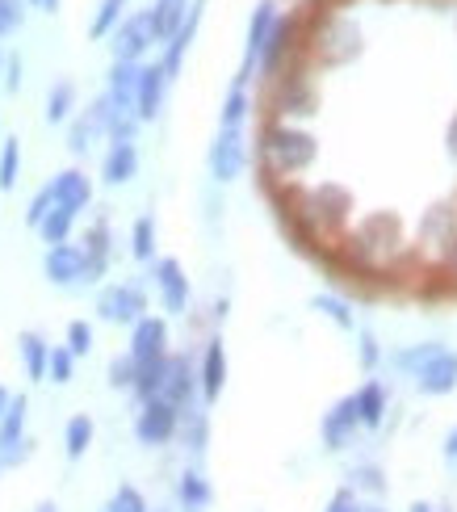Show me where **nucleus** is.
Masks as SVG:
<instances>
[{
  "instance_id": "nucleus-13",
  "label": "nucleus",
  "mask_w": 457,
  "mask_h": 512,
  "mask_svg": "<svg viewBox=\"0 0 457 512\" xmlns=\"http://www.w3.org/2000/svg\"><path fill=\"white\" fill-rule=\"evenodd\" d=\"M202 9H206V0H193V5H189V13H185V21H181V30L168 38V51H164V59H160V68H164L168 84L177 80V72H181V63H185V51H189V42H193V34H198Z\"/></svg>"
},
{
  "instance_id": "nucleus-11",
  "label": "nucleus",
  "mask_w": 457,
  "mask_h": 512,
  "mask_svg": "<svg viewBox=\"0 0 457 512\" xmlns=\"http://www.w3.org/2000/svg\"><path fill=\"white\" fill-rule=\"evenodd\" d=\"M130 357L135 361L168 357V324L160 315H143L139 324H130Z\"/></svg>"
},
{
  "instance_id": "nucleus-58",
  "label": "nucleus",
  "mask_w": 457,
  "mask_h": 512,
  "mask_svg": "<svg viewBox=\"0 0 457 512\" xmlns=\"http://www.w3.org/2000/svg\"><path fill=\"white\" fill-rule=\"evenodd\" d=\"M453 261H457V248H453Z\"/></svg>"
},
{
  "instance_id": "nucleus-35",
  "label": "nucleus",
  "mask_w": 457,
  "mask_h": 512,
  "mask_svg": "<svg viewBox=\"0 0 457 512\" xmlns=\"http://www.w3.org/2000/svg\"><path fill=\"white\" fill-rule=\"evenodd\" d=\"M122 13H126V0H101V5H97V17H93V26H89V34H93V38L114 34V30H118V21H122Z\"/></svg>"
},
{
  "instance_id": "nucleus-49",
  "label": "nucleus",
  "mask_w": 457,
  "mask_h": 512,
  "mask_svg": "<svg viewBox=\"0 0 457 512\" xmlns=\"http://www.w3.org/2000/svg\"><path fill=\"white\" fill-rule=\"evenodd\" d=\"M445 458H449V462H457V429H453V433H449V441H445Z\"/></svg>"
},
{
  "instance_id": "nucleus-21",
  "label": "nucleus",
  "mask_w": 457,
  "mask_h": 512,
  "mask_svg": "<svg viewBox=\"0 0 457 512\" xmlns=\"http://www.w3.org/2000/svg\"><path fill=\"white\" fill-rule=\"evenodd\" d=\"M210 500H214V487H210V479L198 471V466L181 471V479H177V504L185 512H206Z\"/></svg>"
},
{
  "instance_id": "nucleus-8",
  "label": "nucleus",
  "mask_w": 457,
  "mask_h": 512,
  "mask_svg": "<svg viewBox=\"0 0 457 512\" xmlns=\"http://www.w3.org/2000/svg\"><path fill=\"white\" fill-rule=\"evenodd\" d=\"M193 395H198V374H193L189 357L177 353V357H164V387H160V399L172 403L177 412H189L193 408Z\"/></svg>"
},
{
  "instance_id": "nucleus-42",
  "label": "nucleus",
  "mask_w": 457,
  "mask_h": 512,
  "mask_svg": "<svg viewBox=\"0 0 457 512\" xmlns=\"http://www.w3.org/2000/svg\"><path fill=\"white\" fill-rule=\"evenodd\" d=\"M441 353V345H437V340H428V345H416V349H403L395 361H399V370H411V374H416L420 366H424V361L428 357H437Z\"/></svg>"
},
{
  "instance_id": "nucleus-7",
  "label": "nucleus",
  "mask_w": 457,
  "mask_h": 512,
  "mask_svg": "<svg viewBox=\"0 0 457 512\" xmlns=\"http://www.w3.org/2000/svg\"><path fill=\"white\" fill-rule=\"evenodd\" d=\"M42 269H47V282L59 286V290L93 286V282H89V261H84V248H80V244H51Z\"/></svg>"
},
{
  "instance_id": "nucleus-18",
  "label": "nucleus",
  "mask_w": 457,
  "mask_h": 512,
  "mask_svg": "<svg viewBox=\"0 0 457 512\" xmlns=\"http://www.w3.org/2000/svg\"><path fill=\"white\" fill-rule=\"evenodd\" d=\"M51 194H55V206H68V210H80L93 202V181L80 173V168H63V173L51 181Z\"/></svg>"
},
{
  "instance_id": "nucleus-20",
  "label": "nucleus",
  "mask_w": 457,
  "mask_h": 512,
  "mask_svg": "<svg viewBox=\"0 0 457 512\" xmlns=\"http://www.w3.org/2000/svg\"><path fill=\"white\" fill-rule=\"evenodd\" d=\"M139 173V147L135 143H110V152L101 160V181L105 185H126Z\"/></svg>"
},
{
  "instance_id": "nucleus-10",
  "label": "nucleus",
  "mask_w": 457,
  "mask_h": 512,
  "mask_svg": "<svg viewBox=\"0 0 457 512\" xmlns=\"http://www.w3.org/2000/svg\"><path fill=\"white\" fill-rule=\"evenodd\" d=\"M164 93H168V76L160 63H143L139 68V89H135V118L139 122H156L164 110Z\"/></svg>"
},
{
  "instance_id": "nucleus-39",
  "label": "nucleus",
  "mask_w": 457,
  "mask_h": 512,
  "mask_svg": "<svg viewBox=\"0 0 457 512\" xmlns=\"http://www.w3.org/2000/svg\"><path fill=\"white\" fill-rule=\"evenodd\" d=\"M315 311H323V315H328L336 328L353 332V315H348V307L340 303V298H332V294H319V298H315Z\"/></svg>"
},
{
  "instance_id": "nucleus-17",
  "label": "nucleus",
  "mask_w": 457,
  "mask_h": 512,
  "mask_svg": "<svg viewBox=\"0 0 457 512\" xmlns=\"http://www.w3.org/2000/svg\"><path fill=\"white\" fill-rule=\"evenodd\" d=\"M273 21H277L273 5H269V0H260V5H256V13H252V26H248L244 68H239V76H235V84H239V89H244V84H248V76H252V68H256V59H260V47H265V38H269V30H273Z\"/></svg>"
},
{
  "instance_id": "nucleus-37",
  "label": "nucleus",
  "mask_w": 457,
  "mask_h": 512,
  "mask_svg": "<svg viewBox=\"0 0 457 512\" xmlns=\"http://www.w3.org/2000/svg\"><path fill=\"white\" fill-rule=\"evenodd\" d=\"M248 110H252L248 93L239 89V84H231V93H227V101H223V114H219V122H223V126H244Z\"/></svg>"
},
{
  "instance_id": "nucleus-3",
  "label": "nucleus",
  "mask_w": 457,
  "mask_h": 512,
  "mask_svg": "<svg viewBox=\"0 0 457 512\" xmlns=\"http://www.w3.org/2000/svg\"><path fill=\"white\" fill-rule=\"evenodd\" d=\"M206 164H210V177L219 185L239 181V173H244V164H248L244 126H219V135H214V143H210Z\"/></svg>"
},
{
  "instance_id": "nucleus-30",
  "label": "nucleus",
  "mask_w": 457,
  "mask_h": 512,
  "mask_svg": "<svg viewBox=\"0 0 457 512\" xmlns=\"http://www.w3.org/2000/svg\"><path fill=\"white\" fill-rule=\"evenodd\" d=\"M177 433H185V445H189V454L193 458H202L206 454V441H210V420H206V412H181V429Z\"/></svg>"
},
{
  "instance_id": "nucleus-31",
  "label": "nucleus",
  "mask_w": 457,
  "mask_h": 512,
  "mask_svg": "<svg viewBox=\"0 0 457 512\" xmlns=\"http://www.w3.org/2000/svg\"><path fill=\"white\" fill-rule=\"evenodd\" d=\"M160 387H164V357L160 361H139V370H135V391L139 395V403H147V399H160Z\"/></svg>"
},
{
  "instance_id": "nucleus-27",
  "label": "nucleus",
  "mask_w": 457,
  "mask_h": 512,
  "mask_svg": "<svg viewBox=\"0 0 457 512\" xmlns=\"http://www.w3.org/2000/svg\"><path fill=\"white\" fill-rule=\"evenodd\" d=\"M147 13H151V26H156V38L168 42L172 34L181 30L189 5H185V0H156V9H147Z\"/></svg>"
},
{
  "instance_id": "nucleus-48",
  "label": "nucleus",
  "mask_w": 457,
  "mask_h": 512,
  "mask_svg": "<svg viewBox=\"0 0 457 512\" xmlns=\"http://www.w3.org/2000/svg\"><path fill=\"white\" fill-rule=\"evenodd\" d=\"M361 361H365V366H374V361H378V345H374V336H361Z\"/></svg>"
},
{
  "instance_id": "nucleus-5",
  "label": "nucleus",
  "mask_w": 457,
  "mask_h": 512,
  "mask_svg": "<svg viewBox=\"0 0 457 512\" xmlns=\"http://www.w3.org/2000/svg\"><path fill=\"white\" fill-rule=\"evenodd\" d=\"M97 315L105 324H139L147 315V294L139 286H126V282H114L97 294Z\"/></svg>"
},
{
  "instance_id": "nucleus-25",
  "label": "nucleus",
  "mask_w": 457,
  "mask_h": 512,
  "mask_svg": "<svg viewBox=\"0 0 457 512\" xmlns=\"http://www.w3.org/2000/svg\"><path fill=\"white\" fill-rule=\"evenodd\" d=\"M93 437H97L93 416H72L68 424H63V454H68L72 462L84 458L89 454V445H93Z\"/></svg>"
},
{
  "instance_id": "nucleus-12",
  "label": "nucleus",
  "mask_w": 457,
  "mask_h": 512,
  "mask_svg": "<svg viewBox=\"0 0 457 512\" xmlns=\"http://www.w3.org/2000/svg\"><path fill=\"white\" fill-rule=\"evenodd\" d=\"M294 38H298V21H294V17H277L273 30H269V38H265V47H260L256 68L265 72V76H277L281 63H286V55L294 51Z\"/></svg>"
},
{
  "instance_id": "nucleus-9",
  "label": "nucleus",
  "mask_w": 457,
  "mask_h": 512,
  "mask_svg": "<svg viewBox=\"0 0 457 512\" xmlns=\"http://www.w3.org/2000/svg\"><path fill=\"white\" fill-rule=\"evenodd\" d=\"M156 290H160V303H164L168 315H185V307H189V277H185L177 256H160L156 261Z\"/></svg>"
},
{
  "instance_id": "nucleus-2",
  "label": "nucleus",
  "mask_w": 457,
  "mask_h": 512,
  "mask_svg": "<svg viewBox=\"0 0 457 512\" xmlns=\"http://www.w3.org/2000/svg\"><path fill=\"white\" fill-rule=\"evenodd\" d=\"M26 416H30V399L13 395L5 416H0V471L26 466L34 458V437L26 433Z\"/></svg>"
},
{
  "instance_id": "nucleus-15",
  "label": "nucleus",
  "mask_w": 457,
  "mask_h": 512,
  "mask_svg": "<svg viewBox=\"0 0 457 512\" xmlns=\"http://www.w3.org/2000/svg\"><path fill=\"white\" fill-rule=\"evenodd\" d=\"M227 387V349H223V340L214 336L206 340V353H202V370H198V391L206 403H214L223 395Z\"/></svg>"
},
{
  "instance_id": "nucleus-14",
  "label": "nucleus",
  "mask_w": 457,
  "mask_h": 512,
  "mask_svg": "<svg viewBox=\"0 0 457 512\" xmlns=\"http://www.w3.org/2000/svg\"><path fill=\"white\" fill-rule=\"evenodd\" d=\"M416 387L424 395H449L457 387V353L441 349L437 357H428L424 366L416 370Z\"/></svg>"
},
{
  "instance_id": "nucleus-29",
  "label": "nucleus",
  "mask_w": 457,
  "mask_h": 512,
  "mask_svg": "<svg viewBox=\"0 0 457 512\" xmlns=\"http://www.w3.org/2000/svg\"><path fill=\"white\" fill-rule=\"evenodd\" d=\"M72 110H76V84L72 80H59L55 89L47 93V122L51 126L72 122Z\"/></svg>"
},
{
  "instance_id": "nucleus-6",
  "label": "nucleus",
  "mask_w": 457,
  "mask_h": 512,
  "mask_svg": "<svg viewBox=\"0 0 457 512\" xmlns=\"http://www.w3.org/2000/svg\"><path fill=\"white\" fill-rule=\"evenodd\" d=\"M177 429H181V412L164 399H147L135 416V437H139V445H151V450H156V445H168L177 437Z\"/></svg>"
},
{
  "instance_id": "nucleus-57",
  "label": "nucleus",
  "mask_w": 457,
  "mask_h": 512,
  "mask_svg": "<svg viewBox=\"0 0 457 512\" xmlns=\"http://www.w3.org/2000/svg\"><path fill=\"white\" fill-rule=\"evenodd\" d=\"M147 512H168V508H147Z\"/></svg>"
},
{
  "instance_id": "nucleus-26",
  "label": "nucleus",
  "mask_w": 457,
  "mask_h": 512,
  "mask_svg": "<svg viewBox=\"0 0 457 512\" xmlns=\"http://www.w3.org/2000/svg\"><path fill=\"white\" fill-rule=\"evenodd\" d=\"M353 399H357V416H361L365 429H378L382 416H386V387L382 382H365Z\"/></svg>"
},
{
  "instance_id": "nucleus-24",
  "label": "nucleus",
  "mask_w": 457,
  "mask_h": 512,
  "mask_svg": "<svg viewBox=\"0 0 457 512\" xmlns=\"http://www.w3.org/2000/svg\"><path fill=\"white\" fill-rule=\"evenodd\" d=\"M139 68H143V63H114V68H110V84H105V93H110L118 105H126V110H135Z\"/></svg>"
},
{
  "instance_id": "nucleus-54",
  "label": "nucleus",
  "mask_w": 457,
  "mask_h": 512,
  "mask_svg": "<svg viewBox=\"0 0 457 512\" xmlns=\"http://www.w3.org/2000/svg\"><path fill=\"white\" fill-rule=\"evenodd\" d=\"M407 512H441V508H432V504H411Z\"/></svg>"
},
{
  "instance_id": "nucleus-23",
  "label": "nucleus",
  "mask_w": 457,
  "mask_h": 512,
  "mask_svg": "<svg viewBox=\"0 0 457 512\" xmlns=\"http://www.w3.org/2000/svg\"><path fill=\"white\" fill-rule=\"evenodd\" d=\"M17 349H21V366H26V378L30 382L47 378V361H51V345H47V340H42L38 332H21L17 336Z\"/></svg>"
},
{
  "instance_id": "nucleus-52",
  "label": "nucleus",
  "mask_w": 457,
  "mask_h": 512,
  "mask_svg": "<svg viewBox=\"0 0 457 512\" xmlns=\"http://www.w3.org/2000/svg\"><path fill=\"white\" fill-rule=\"evenodd\" d=\"M30 5H38V9H47V13H55V9H59V0H30Z\"/></svg>"
},
{
  "instance_id": "nucleus-22",
  "label": "nucleus",
  "mask_w": 457,
  "mask_h": 512,
  "mask_svg": "<svg viewBox=\"0 0 457 512\" xmlns=\"http://www.w3.org/2000/svg\"><path fill=\"white\" fill-rule=\"evenodd\" d=\"M97 139H105V126H101L97 110L89 105V110H84L80 118H72V126H68V152L72 156H89Z\"/></svg>"
},
{
  "instance_id": "nucleus-50",
  "label": "nucleus",
  "mask_w": 457,
  "mask_h": 512,
  "mask_svg": "<svg viewBox=\"0 0 457 512\" xmlns=\"http://www.w3.org/2000/svg\"><path fill=\"white\" fill-rule=\"evenodd\" d=\"M449 152H453V156H457V118H453V122H449Z\"/></svg>"
},
{
  "instance_id": "nucleus-38",
  "label": "nucleus",
  "mask_w": 457,
  "mask_h": 512,
  "mask_svg": "<svg viewBox=\"0 0 457 512\" xmlns=\"http://www.w3.org/2000/svg\"><path fill=\"white\" fill-rule=\"evenodd\" d=\"M63 349H68L72 357L89 353V349H93V324H84V319H72V324H68V345H63Z\"/></svg>"
},
{
  "instance_id": "nucleus-16",
  "label": "nucleus",
  "mask_w": 457,
  "mask_h": 512,
  "mask_svg": "<svg viewBox=\"0 0 457 512\" xmlns=\"http://www.w3.org/2000/svg\"><path fill=\"white\" fill-rule=\"evenodd\" d=\"M361 429V416H357V399L344 395L336 408L323 416V441H328V450H344L348 441H353V433Z\"/></svg>"
},
{
  "instance_id": "nucleus-33",
  "label": "nucleus",
  "mask_w": 457,
  "mask_h": 512,
  "mask_svg": "<svg viewBox=\"0 0 457 512\" xmlns=\"http://www.w3.org/2000/svg\"><path fill=\"white\" fill-rule=\"evenodd\" d=\"M130 256L135 261H151L156 256V219L151 215H139L135 227H130Z\"/></svg>"
},
{
  "instance_id": "nucleus-40",
  "label": "nucleus",
  "mask_w": 457,
  "mask_h": 512,
  "mask_svg": "<svg viewBox=\"0 0 457 512\" xmlns=\"http://www.w3.org/2000/svg\"><path fill=\"white\" fill-rule=\"evenodd\" d=\"M135 370H139V361L135 357H114L110 361V387H118V391H130L135 387Z\"/></svg>"
},
{
  "instance_id": "nucleus-47",
  "label": "nucleus",
  "mask_w": 457,
  "mask_h": 512,
  "mask_svg": "<svg viewBox=\"0 0 457 512\" xmlns=\"http://www.w3.org/2000/svg\"><path fill=\"white\" fill-rule=\"evenodd\" d=\"M5 89H9V93L21 89V59H17V55H5Z\"/></svg>"
},
{
  "instance_id": "nucleus-44",
  "label": "nucleus",
  "mask_w": 457,
  "mask_h": 512,
  "mask_svg": "<svg viewBox=\"0 0 457 512\" xmlns=\"http://www.w3.org/2000/svg\"><path fill=\"white\" fill-rule=\"evenodd\" d=\"M51 206H55V194H51V185H42L38 194L30 198V206H26V223H30V227H38L42 219L51 215Z\"/></svg>"
},
{
  "instance_id": "nucleus-36",
  "label": "nucleus",
  "mask_w": 457,
  "mask_h": 512,
  "mask_svg": "<svg viewBox=\"0 0 457 512\" xmlns=\"http://www.w3.org/2000/svg\"><path fill=\"white\" fill-rule=\"evenodd\" d=\"M101 512H147V496L139 492V487H130V483H122L118 492L101 504Z\"/></svg>"
},
{
  "instance_id": "nucleus-32",
  "label": "nucleus",
  "mask_w": 457,
  "mask_h": 512,
  "mask_svg": "<svg viewBox=\"0 0 457 512\" xmlns=\"http://www.w3.org/2000/svg\"><path fill=\"white\" fill-rule=\"evenodd\" d=\"M72 223H76V210H68V206H51V215L38 223V231H42V240H47V244H68Z\"/></svg>"
},
{
  "instance_id": "nucleus-34",
  "label": "nucleus",
  "mask_w": 457,
  "mask_h": 512,
  "mask_svg": "<svg viewBox=\"0 0 457 512\" xmlns=\"http://www.w3.org/2000/svg\"><path fill=\"white\" fill-rule=\"evenodd\" d=\"M17 173H21V143L17 135H5V143H0V189H13Z\"/></svg>"
},
{
  "instance_id": "nucleus-55",
  "label": "nucleus",
  "mask_w": 457,
  "mask_h": 512,
  "mask_svg": "<svg viewBox=\"0 0 457 512\" xmlns=\"http://www.w3.org/2000/svg\"><path fill=\"white\" fill-rule=\"evenodd\" d=\"M0 72H5V51H0Z\"/></svg>"
},
{
  "instance_id": "nucleus-45",
  "label": "nucleus",
  "mask_w": 457,
  "mask_h": 512,
  "mask_svg": "<svg viewBox=\"0 0 457 512\" xmlns=\"http://www.w3.org/2000/svg\"><path fill=\"white\" fill-rule=\"evenodd\" d=\"M353 492H382V479H378V471L374 466H361V471H353Z\"/></svg>"
},
{
  "instance_id": "nucleus-19",
  "label": "nucleus",
  "mask_w": 457,
  "mask_h": 512,
  "mask_svg": "<svg viewBox=\"0 0 457 512\" xmlns=\"http://www.w3.org/2000/svg\"><path fill=\"white\" fill-rule=\"evenodd\" d=\"M114 244V236H110V223L105 219H97L89 231H84V261H89V282H97V277H105V269H110V248Z\"/></svg>"
},
{
  "instance_id": "nucleus-28",
  "label": "nucleus",
  "mask_w": 457,
  "mask_h": 512,
  "mask_svg": "<svg viewBox=\"0 0 457 512\" xmlns=\"http://www.w3.org/2000/svg\"><path fill=\"white\" fill-rule=\"evenodd\" d=\"M311 105H315L311 89H307V84H302L298 76H290V80H286V89H281V97H277V114H281V122H286L290 114H311Z\"/></svg>"
},
{
  "instance_id": "nucleus-51",
  "label": "nucleus",
  "mask_w": 457,
  "mask_h": 512,
  "mask_svg": "<svg viewBox=\"0 0 457 512\" xmlns=\"http://www.w3.org/2000/svg\"><path fill=\"white\" fill-rule=\"evenodd\" d=\"M9 399H13V391H9V387H0V416H5V408H9Z\"/></svg>"
},
{
  "instance_id": "nucleus-56",
  "label": "nucleus",
  "mask_w": 457,
  "mask_h": 512,
  "mask_svg": "<svg viewBox=\"0 0 457 512\" xmlns=\"http://www.w3.org/2000/svg\"><path fill=\"white\" fill-rule=\"evenodd\" d=\"M361 512H382V508H374V504H369V508H361Z\"/></svg>"
},
{
  "instance_id": "nucleus-53",
  "label": "nucleus",
  "mask_w": 457,
  "mask_h": 512,
  "mask_svg": "<svg viewBox=\"0 0 457 512\" xmlns=\"http://www.w3.org/2000/svg\"><path fill=\"white\" fill-rule=\"evenodd\" d=\"M34 512H59V504H55V500H42Z\"/></svg>"
},
{
  "instance_id": "nucleus-41",
  "label": "nucleus",
  "mask_w": 457,
  "mask_h": 512,
  "mask_svg": "<svg viewBox=\"0 0 457 512\" xmlns=\"http://www.w3.org/2000/svg\"><path fill=\"white\" fill-rule=\"evenodd\" d=\"M72 374H76V357L68 353V349H51V361H47V378L51 382H72Z\"/></svg>"
},
{
  "instance_id": "nucleus-1",
  "label": "nucleus",
  "mask_w": 457,
  "mask_h": 512,
  "mask_svg": "<svg viewBox=\"0 0 457 512\" xmlns=\"http://www.w3.org/2000/svg\"><path fill=\"white\" fill-rule=\"evenodd\" d=\"M256 152H260V168H265L269 177H294L315 164L319 143H315V135L302 131V126L277 118V122H265Z\"/></svg>"
},
{
  "instance_id": "nucleus-46",
  "label": "nucleus",
  "mask_w": 457,
  "mask_h": 512,
  "mask_svg": "<svg viewBox=\"0 0 457 512\" xmlns=\"http://www.w3.org/2000/svg\"><path fill=\"white\" fill-rule=\"evenodd\" d=\"M328 512H361V504H357V492H353V487H340V492L328 500Z\"/></svg>"
},
{
  "instance_id": "nucleus-43",
  "label": "nucleus",
  "mask_w": 457,
  "mask_h": 512,
  "mask_svg": "<svg viewBox=\"0 0 457 512\" xmlns=\"http://www.w3.org/2000/svg\"><path fill=\"white\" fill-rule=\"evenodd\" d=\"M21 21H26V9H21V0H0V38L17 34Z\"/></svg>"
},
{
  "instance_id": "nucleus-4",
  "label": "nucleus",
  "mask_w": 457,
  "mask_h": 512,
  "mask_svg": "<svg viewBox=\"0 0 457 512\" xmlns=\"http://www.w3.org/2000/svg\"><path fill=\"white\" fill-rule=\"evenodd\" d=\"M110 38H114V42H110V47H114V63H143V55L160 42L147 9L122 17V21H118V30H114Z\"/></svg>"
}]
</instances>
